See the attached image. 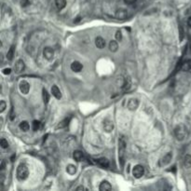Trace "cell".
I'll return each instance as SVG.
<instances>
[{
  "mask_svg": "<svg viewBox=\"0 0 191 191\" xmlns=\"http://www.w3.org/2000/svg\"><path fill=\"white\" fill-rule=\"evenodd\" d=\"M52 94L58 100H60L62 98V93L60 92V89L58 88V86H56V85H53L52 87Z\"/></svg>",
  "mask_w": 191,
  "mask_h": 191,
  "instance_id": "obj_13",
  "label": "cell"
},
{
  "mask_svg": "<svg viewBox=\"0 0 191 191\" xmlns=\"http://www.w3.org/2000/svg\"><path fill=\"white\" fill-rule=\"evenodd\" d=\"M6 107H7V105H6V102L5 101H1L0 102V112L3 113L6 109Z\"/></svg>",
  "mask_w": 191,
  "mask_h": 191,
  "instance_id": "obj_29",
  "label": "cell"
},
{
  "mask_svg": "<svg viewBox=\"0 0 191 191\" xmlns=\"http://www.w3.org/2000/svg\"><path fill=\"white\" fill-rule=\"evenodd\" d=\"M55 5H56L57 9H58L59 10H61V9L65 8L66 0H55Z\"/></svg>",
  "mask_w": 191,
  "mask_h": 191,
  "instance_id": "obj_21",
  "label": "cell"
},
{
  "mask_svg": "<svg viewBox=\"0 0 191 191\" xmlns=\"http://www.w3.org/2000/svg\"><path fill=\"white\" fill-rule=\"evenodd\" d=\"M95 45H96V47L99 49H104L105 47V41L103 37L98 36L95 38Z\"/></svg>",
  "mask_w": 191,
  "mask_h": 191,
  "instance_id": "obj_15",
  "label": "cell"
},
{
  "mask_svg": "<svg viewBox=\"0 0 191 191\" xmlns=\"http://www.w3.org/2000/svg\"><path fill=\"white\" fill-rule=\"evenodd\" d=\"M76 190H78H78H87V188H85L83 186H79V187H78L76 188Z\"/></svg>",
  "mask_w": 191,
  "mask_h": 191,
  "instance_id": "obj_36",
  "label": "cell"
},
{
  "mask_svg": "<svg viewBox=\"0 0 191 191\" xmlns=\"http://www.w3.org/2000/svg\"><path fill=\"white\" fill-rule=\"evenodd\" d=\"M42 98H43V102L44 104H48L49 101V94L48 92V91L46 89H43L42 90Z\"/></svg>",
  "mask_w": 191,
  "mask_h": 191,
  "instance_id": "obj_22",
  "label": "cell"
},
{
  "mask_svg": "<svg viewBox=\"0 0 191 191\" xmlns=\"http://www.w3.org/2000/svg\"><path fill=\"white\" fill-rule=\"evenodd\" d=\"M2 72H3L4 75H9L11 73V69L10 68H5V69L2 70Z\"/></svg>",
  "mask_w": 191,
  "mask_h": 191,
  "instance_id": "obj_32",
  "label": "cell"
},
{
  "mask_svg": "<svg viewBox=\"0 0 191 191\" xmlns=\"http://www.w3.org/2000/svg\"><path fill=\"white\" fill-rule=\"evenodd\" d=\"M137 0H124V2L128 5H131V4H134Z\"/></svg>",
  "mask_w": 191,
  "mask_h": 191,
  "instance_id": "obj_33",
  "label": "cell"
},
{
  "mask_svg": "<svg viewBox=\"0 0 191 191\" xmlns=\"http://www.w3.org/2000/svg\"><path fill=\"white\" fill-rule=\"evenodd\" d=\"M118 41L117 40H111L109 43V49L111 50L112 52H116L117 50L118 49Z\"/></svg>",
  "mask_w": 191,
  "mask_h": 191,
  "instance_id": "obj_19",
  "label": "cell"
},
{
  "mask_svg": "<svg viewBox=\"0 0 191 191\" xmlns=\"http://www.w3.org/2000/svg\"><path fill=\"white\" fill-rule=\"evenodd\" d=\"M19 89L23 94H28L30 91V84L26 80H22L20 82V85H19Z\"/></svg>",
  "mask_w": 191,
  "mask_h": 191,
  "instance_id": "obj_7",
  "label": "cell"
},
{
  "mask_svg": "<svg viewBox=\"0 0 191 191\" xmlns=\"http://www.w3.org/2000/svg\"><path fill=\"white\" fill-rule=\"evenodd\" d=\"M187 25L189 27H191V16L188 18V20H187Z\"/></svg>",
  "mask_w": 191,
  "mask_h": 191,
  "instance_id": "obj_37",
  "label": "cell"
},
{
  "mask_svg": "<svg viewBox=\"0 0 191 191\" xmlns=\"http://www.w3.org/2000/svg\"><path fill=\"white\" fill-rule=\"evenodd\" d=\"M43 55L45 57V59H47L48 61H52L54 57V50L52 48L50 47H46L43 50Z\"/></svg>",
  "mask_w": 191,
  "mask_h": 191,
  "instance_id": "obj_6",
  "label": "cell"
},
{
  "mask_svg": "<svg viewBox=\"0 0 191 191\" xmlns=\"http://www.w3.org/2000/svg\"><path fill=\"white\" fill-rule=\"evenodd\" d=\"M174 135L177 138L178 141H183L187 135V131L186 126L184 124L177 125L174 129Z\"/></svg>",
  "mask_w": 191,
  "mask_h": 191,
  "instance_id": "obj_3",
  "label": "cell"
},
{
  "mask_svg": "<svg viewBox=\"0 0 191 191\" xmlns=\"http://www.w3.org/2000/svg\"><path fill=\"white\" fill-rule=\"evenodd\" d=\"M69 122H70V118H65L63 120H62L61 122H59V124L57 125V127H56V129H63V128H65V127L68 126Z\"/></svg>",
  "mask_w": 191,
  "mask_h": 191,
  "instance_id": "obj_18",
  "label": "cell"
},
{
  "mask_svg": "<svg viewBox=\"0 0 191 191\" xmlns=\"http://www.w3.org/2000/svg\"><path fill=\"white\" fill-rule=\"evenodd\" d=\"M9 118H10V120H13L15 118V113L13 111V108H12V109L10 110V112H9Z\"/></svg>",
  "mask_w": 191,
  "mask_h": 191,
  "instance_id": "obj_31",
  "label": "cell"
},
{
  "mask_svg": "<svg viewBox=\"0 0 191 191\" xmlns=\"http://www.w3.org/2000/svg\"><path fill=\"white\" fill-rule=\"evenodd\" d=\"M20 3L23 7H26L27 5H29V0H20Z\"/></svg>",
  "mask_w": 191,
  "mask_h": 191,
  "instance_id": "obj_30",
  "label": "cell"
},
{
  "mask_svg": "<svg viewBox=\"0 0 191 191\" xmlns=\"http://www.w3.org/2000/svg\"><path fill=\"white\" fill-rule=\"evenodd\" d=\"M97 163L99 165H101L102 167H104V168H108V167H109V160H108L107 158H98V160H97Z\"/></svg>",
  "mask_w": 191,
  "mask_h": 191,
  "instance_id": "obj_17",
  "label": "cell"
},
{
  "mask_svg": "<svg viewBox=\"0 0 191 191\" xmlns=\"http://www.w3.org/2000/svg\"><path fill=\"white\" fill-rule=\"evenodd\" d=\"M14 52H15V46H11L9 49V52L7 53V58L8 60L11 61L14 57Z\"/></svg>",
  "mask_w": 191,
  "mask_h": 191,
  "instance_id": "obj_24",
  "label": "cell"
},
{
  "mask_svg": "<svg viewBox=\"0 0 191 191\" xmlns=\"http://www.w3.org/2000/svg\"><path fill=\"white\" fill-rule=\"evenodd\" d=\"M145 174V169L142 165H135L134 167L132 169V174L135 178L139 179V178H141Z\"/></svg>",
  "mask_w": 191,
  "mask_h": 191,
  "instance_id": "obj_4",
  "label": "cell"
},
{
  "mask_svg": "<svg viewBox=\"0 0 191 191\" xmlns=\"http://www.w3.org/2000/svg\"><path fill=\"white\" fill-rule=\"evenodd\" d=\"M83 69V65L78 62V61H75L71 63V70L75 73H79L81 70Z\"/></svg>",
  "mask_w": 191,
  "mask_h": 191,
  "instance_id": "obj_9",
  "label": "cell"
},
{
  "mask_svg": "<svg viewBox=\"0 0 191 191\" xmlns=\"http://www.w3.org/2000/svg\"><path fill=\"white\" fill-rule=\"evenodd\" d=\"M116 36V40H117V41L120 42V41L122 40V33H121V32H120L119 30L117 31L116 36Z\"/></svg>",
  "mask_w": 191,
  "mask_h": 191,
  "instance_id": "obj_28",
  "label": "cell"
},
{
  "mask_svg": "<svg viewBox=\"0 0 191 191\" xmlns=\"http://www.w3.org/2000/svg\"><path fill=\"white\" fill-rule=\"evenodd\" d=\"M128 17V11L124 9H119L116 11V18L118 20H125Z\"/></svg>",
  "mask_w": 191,
  "mask_h": 191,
  "instance_id": "obj_10",
  "label": "cell"
},
{
  "mask_svg": "<svg viewBox=\"0 0 191 191\" xmlns=\"http://www.w3.org/2000/svg\"><path fill=\"white\" fill-rule=\"evenodd\" d=\"M99 189L101 191H107V190H112V186L110 184V183L108 181H103L101 183L100 187H99Z\"/></svg>",
  "mask_w": 191,
  "mask_h": 191,
  "instance_id": "obj_14",
  "label": "cell"
},
{
  "mask_svg": "<svg viewBox=\"0 0 191 191\" xmlns=\"http://www.w3.org/2000/svg\"><path fill=\"white\" fill-rule=\"evenodd\" d=\"M104 130L106 132H111L114 130V122L110 119H105L104 121Z\"/></svg>",
  "mask_w": 191,
  "mask_h": 191,
  "instance_id": "obj_12",
  "label": "cell"
},
{
  "mask_svg": "<svg viewBox=\"0 0 191 191\" xmlns=\"http://www.w3.org/2000/svg\"><path fill=\"white\" fill-rule=\"evenodd\" d=\"M179 31H180V40H182L183 39V37H184V32H183V27L181 26H179Z\"/></svg>",
  "mask_w": 191,
  "mask_h": 191,
  "instance_id": "obj_34",
  "label": "cell"
},
{
  "mask_svg": "<svg viewBox=\"0 0 191 191\" xmlns=\"http://www.w3.org/2000/svg\"><path fill=\"white\" fill-rule=\"evenodd\" d=\"M25 69V65H24V62L23 60H18L15 63V72L20 74L23 73Z\"/></svg>",
  "mask_w": 191,
  "mask_h": 191,
  "instance_id": "obj_11",
  "label": "cell"
},
{
  "mask_svg": "<svg viewBox=\"0 0 191 191\" xmlns=\"http://www.w3.org/2000/svg\"><path fill=\"white\" fill-rule=\"evenodd\" d=\"M29 176V169L25 164L22 163L17 168V179L19 181L26 180Z\"/></svg>",
  "mask_w": 191,
  "mask_h": 191,
  "instance_id": "obj_1",
  "label": "cell"
},
{
  "mask_svg": "<svg viewBox=\"0 0 191 191\" xmlns=\"http://www.w3.org/2000/svg\"><path fill=\"white\" fill-rule=\"evenodd\" d=\"M139 106V100L136 98H131L128 102V109L130 111H135Z\"/></svg>",
  "mask_w": 191,
  "mask_h": 191,
  "instance_id": "obj_8",
  "label": "cell"
},
{
  "mask_svg": "<svg viewBox=\"0 0 191 191\" xmlns=\"http://www.w3.org/2000/svg\"><path fill=\"white\" fill-rule=\"evenodd\" d=\"M125 151H126V142L123 136H120L118 139V158L121 163V166L124 165L125 160Z\"/></svg>",
  "mask_w": 191,
  "mask_h": 191,
  "instance_id": "obj_2",
  "label": "cell"
},
{
  "mask_svg": "<svg viewBox=\"0 0 191 191\" xmlns=\"http://www.w3.org/2000/svg\"><path fill=\"white\" fill-rule=\"evenodd\" d=\"M66 171L69 174L74 175L76 173V167L74 166V165H72V164H69V165H67V166H66Z\"/></svg>",
  "mask_w": 191,
  "mask_h": 191,
  "instance_id": "obj_23",
  "label": "cell"
},
{
  "mask_svg": "<svg viewBox=\"0 0 191 191\" xmlns=\"http://www.w3.org/2000/svg\"><path fill=\"white\" fill-rule=\"evenodd\" d=\"M5 164H6L5 160H2L1 161V165H0V170H1V171H3L5 169Z\"/></svg>",
  "mask_w": 191,
  "mask_h": 191,
  "instance_id": "obj_35",
  "label": "cell"
},
{
  "mask_svg": "<svg viewBox=\"0 0 191 191\" xmlns=\"http://www.w3.org/2000/svg\"><path fill=\"white\" fill-rule=\"evenodd\" d=\"M171 158H173V153L168 152L167 154H165L160 160V166H165V165L169 164L171 161Z\"/></svg>",
  "mask_w": 191,
  "mask_h": 191,
  "instance_id": "obj_5",
  "label": "cell"
},
{
  "mask_svg": "<svg viewBox=\"0 0 191 191\" xmlns=\"http://www.w3.org/2000/svg\"><path fill=\"white\" fill-rule=\"evenodd\" d=\"M0 145H1L2 148L6 149V148L9 147V143H8V141H7V140H6L5 138H2L1 141H0Z\"/></svg>",
  "mask_w": 191,
  "mask_h": 191,
  "instance_id": "obj_27",
  "label": "cell"
},
{
  "mask_svg": "<svg viewBox=\"0 0 191 191\" xmlns=\"http://www.w3.org/2000/svg\"><path fill=\"white\" fill-rule=\"evenodd\" d=\"M184 166L187 169L191 168V155H186L184 158Z\"/></svg>",
  "mask_w": 191,
  "mask_h": 191,
  "instance_id": "obj_20",
  "label": "cell"
},
{
  "mask_svg": "<svg viewBox=\"0 0 191 191\" xmlns=\"http://www.w3.org/2000/svg\"><path fill=\"white\" fill-rule=\"evenodd\" d=\"M83 152L80 151V150H76L74 153H73V158H74V160L76 161H81L82 160V158H83Z\"/></svg>",
  "mask_w": 191,
  "mask_h": 191,
  "instance_id": "obj_16",
  "label": "cell"
},
{
  "mask_svg": "<svg viewBox=\"0 0 191 191\" xmlns=\"http://www.w3.org/2000/svg\"><path fill=\"white\" fill-rule=\"evenodd\" d=\"M20 129L23 131H28L29 129H30V125L27 121H22L20 123Z\"/></svg>",
  "mask_w": 191,
  "mask_h": 191,
  "instance_id": "obj_25",
  "label": "cell"
},
{
  "mask_svg": "<svg viewBox=\"0 0 191 191\" xmlns=\"http://www.w3.org/2000/svg\"><path fill=\"white\" fill-rule=\"evenodd\" d=\"M40 122L38 121V120H34L33 121V123H32V128H33V130L35 131H38L40 129Z\"/></svg>",
  "mask_w": 191,
  "mask_h": 191,
  "instance_id": "obj_26",
  "label": "cell"
}]
</instances>
